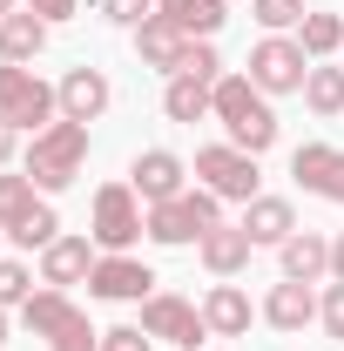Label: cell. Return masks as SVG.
Segmentation results:
<instances>
[{"mask_svg":"<svg viewBox=\"0 0 344 351\" xmlns=\"http://www.w3.org/2000/svg\"><path fill=\"white\" fill-rule=\"evenodd\" d=\"M142 331L162 338V345H175V351H203V338H210L203 304H189V298H175V291H149V298H142Z\"/></svg>","mask_w":344,"mask_h":351,"instance_id":"9","label":"cell"},{"mask_svg":"<svg viewBox=\"0 0 344 351\" xmlns=\"http://www.w3.org/2000/svg\"><path fill=\"white\" fill-rule=\"evenodd\" d=\"M101 263V250H95V237H54L41 250V284H54V291H68V284H88V270Z\"/></svg>","mask_w":344,"mask_h":351,"instance_id":"14","label":"cell"},{"mask_svg":"<svg viewBox=\"0 0 344 351\" xmlns=\"http://www.w3.org/2000/svg\"><path fill=\"white\" fill-rule=\"evenodd\" d=\"M331 277H338V284H344V230H338V237H331Z\"/></svg>","mask_w":344,"mask_h":351,"instance_id":"36","label":"cell"},{"mask_svg":"<svg viewBox=\"0 0 344 351\" xmlns=\"http://www.w3.org/2000/svg\"><path fill=\"white\" fill-rule=\"evenodd\" d=\"M175 75H196V82H223V54H216V41H189V54H182V68Z\"/></svg>","mask_w":344,"mask_h":351,"instance_id":"29","label":"cell"},{"mask_svg":"<svg viewBox=\"0 0 344 351\" xmlns=\"http://www.w3.org/2000/svg\"><path fill=\"white\" fill-rule=\"evenodd\" d=\"M250 14H257V27L263 34H284V27H304V0H250Z\"/></svg>","mask_w":344,"mask_h":351,"instance_id":"27","label":"cell"},{"mask_svg":"<svg viewBox=\"0 0 344 351\" xmlns=\"http://www.w3.org/2000/svg\"><path fill=\"white\" fill-rule=\"evenodd\" d=\"M34 210H41L34 176H0V230H7V237H14V230H27Z\"/></svg>","mask_w":344,"mask_h":351,"instance_id":"25","label":"cell"},{"mask_svg":"<svg viewBox=\"0 0 344 351\" xmlns=\"http://www.w3.org/2000/svg\"><path fill=\"white\" fill-rule=\"evenodd\" d=\"M54 237H61V217H54L47 203L34 210V217H27V230H14V243H21V250H47Z\"/></svg>","mask_w":344,"mask_h":351,"instance_id":"30","label":"cell"},{"mask_svg":"<svg viewBox=\"0 0 344 351\" xmlns=\"http://www.w3.org/2000/svg\"><path fill=\"white\" fill-rule=\"evenodd\" d=\"M263 317H270V331H304V324L317 317V291H310V284H297V277H284V284H270Z\"/></svg>","mask_w":344,"mask_h":351,"instance_id":"20","label":"cell"},{"mask_svg":"<svg viewBox=\"0 0 344 351\" xmlns=\"http://www.w3.org/2000/svg\"><path fill=\"white\" fill-rule=\"evenodd\" d=\"M54 95H61V122H101L108 101H115V88H108L101 68H68L54 82Z\"/></svg>","mask_w":344,"mask_h":351,"instance_id":"12","label":"cell"},{"mask_svg":"<svg viewBox=\"0 0 344 351\" xmlns=\"http://www.w3.org/2000/svg\"><path fill=\"white\" fill-rule=\"evenodd\" d=\"M0 115L14 122L21 135H41L47 122H61V95L34 75V68H14L0 61Z\"/></svg>","mask_w":344,"mask_h":351,"instance_id":"6","label":"cell"},{"mask_svg":"<svg viewBox=\"0 0 344 351\" xmlns=\"http://www.w3.org/2000/svg\"><path fill=\"white\" fill-rule=\"evenodd\" d=\"M304 108L310 115H344V68H331V61H310V75H304Z\"/></svg>","mask_w":344,"mask_h":351,"instance_id":"23","label":"cell"},{"mask_svg":"<svg viewBox=\"0 0 344 351\" xmlns=\"http://www.w3.org/2000/svg\"><path fill=\"white\" fill-rule=\"evenodd\" d=\"M156 291V270L129 250H101V263L88 270V298H101V304H142Z\"/></svg>","mask_w":344,"mask_h":351,"instance_id":"10","label":"cell"},{"mask_svg":"<svg viewBox=\"0 0 344 351\" xmlns=\"http://www.w3.org/2000/svg\"><path fill=\"white\" fill-rule=\"evenodd\" d=\"M101 351H149V331L142 324H115V331H101Z\"/></svg>","mask_w":344,"mask_h":351,"instance_id":"33","label":"cell"},{"mask_svg":"<svg viewBox=\"0 0 344 351\" xmlns=\"http://www.w3.org/2000/svg\"><path fill=\"white\" fill-rule=\"evenodd\" d=\"M14 7H21V0H0V21H7V14H14Z\"/></svg>","mask_w":344,"mask_h":351,"instance_id":"37","label":"cell"},{"mask_svg":"<svg viewBox=\"0 0 344 351\" xmlns=\"http://www.w3.org/2000/svg\"><path fill=\"white\" fill-rule=\"evenodd\" d=\"M304 75H310V54L297 34H263L250 47V82L263 95H304Z\"/></svg>","mask_w":344,"mask_h":351,"instance_id":"8","label":"cell"},{"mask_svg":"<svg viewBox=\"0 0 344 351\" xmlns=\"http://www.w3.org/2000/svg\"><path fill=\"white\" fill-rule=\"evenodd\" d=\"M317 324L344 345V284H338V277H331V284H324V298H317Z\"/></svg>","mask_w":344,"mask_h":351,"instance_id":"31","label":"cell"},{"mask_svg":"<svg viewBox=\"0 0 344 351\" xmlns=\"http://www.w3.org/2000/svg\"><path fill=\"white\" fill-rule=\"evenodd\" d=\"M95 250H135L149 237V203L135 196V182H101L95 189Z\"/></svg>","mask_w":344,"mask_h":351,"instance_id":"5","label":"cell"},{"mask_svg":"<svg viewBox=\"0 0 344 351\" xmlns=\"http://www.w3.org/2000/svg\"><path fill=\"white\" fill-rule=\"evenodd\" d=\"M41 47H47V21L34 7H14V14L0 21V61L27 68V61H41Z\"/></svg>","mask_w":344,"mask_h":351,"instance_id":"18","label":"cell"},{"mask_svg":"<svg viewBox=\"0 0 344 351\" xmlns=\"http://www.w3.org/2000/svg\"><path fill=\"white\" fill-rule=\"evenodd\" d=\"M250 317H257L250 298H243L230 277H216L210 298H203V324H210V338H243V331H250Z\"/></svg>","mask_w":344,"mask_h":351,"instance_id":"17","label":"cell"},{"mask_svg":"<svg viewBox=\"0 0 344 351\" xmlns=\"http://www.w3.org/2000/svg\"><path fill=\"white\" fill-rule=\"evenodd\" d=\"M297 41H304L310 61H324V54H338V47H344V21H338V14H304Z\"/></svg>","mask_w":344,"mask_h":351,"instance_id":"26","label":"cell"},{"mask_svg":"<svg viewBox=\"0 0 344 351\" xmlns=\"http://www.w3.org/2000/svg\"><path fill=\"white\" fill-rule=\"evenodd\" d=\"M277 250H284V277H297V284L331 277V237H317V230H297V237L277 243Z\"/></svg>","mask_w":344,"mask_h":351,"instance_id":"21","label":"cell"},{"mask_svg":"<svg viewBox=\"0 0 344 351\" xmlns=\"http://www.w3.org/2000/svg\"><path fill=\"white\" fill-rule=\"evenodd\" d=\"M210 115L230 129V142L236 149H250V156H263V149H277V115H270V95H263L250 75H223L210 95Z\"/></svg>","mask_w":344,"mask_h":351,"instance_id":"1","label":"cell"},{"mask_svg":"<svg viewBox=\"0 0 344 351\" xmlns=\"http://www.w3.org/2000/svg\"><path fill=\"white\" fill-rule=\"evenodd\" d=\"M210 82H196V75H169V95H162V115L169 122H203L210 115Z\"/></svg>","mask_w":344,"mask_h":351,"instance_id":"24","label":"cell"},{"mask_svg":"<svg viewBox=\"0 0 344 351\" xmlns=\"http://www.w3.org/2000/svg\"><path fill=\"white\" fill-rule=\"evenodd\" d=\"M95 7H101L115 27H142V21L156 14V0H95Z\"/></svg>","mask_w":344,"mask_h":351,"instance_id":"32","label":"cell"},{"mask_svg":"<svg viewBox=\"0 0 344 351\" xmlns=\"http://www.w3.org/2000/svg\"><path fill=\"white\" fill-rule=\"evenodd\" d=\"M0 237H7V230H0Z\"/></svg>","mask_w":344,"mask_h":351,"instance_id":"39","label":"cell"},{"mask_svg":"<svg viewBox=\"0 0 344 351\" xmlns=\"http://www.w3.org/2000/svg\"><path fill=\"white\" fill-rule=\"evenodd\" d=\"M243 237H250V243H291V237H297L291 196H250V203H243Z\"/></svg>","mask_w":344,"mask_h":351,"instance_id":"16","label":"cell"},{"mask_svg":"<svg viewBox=\"0 0 344 351\" xmlns=\"http://www.w3.org/2000/svg\"><path fill=\"white\" fill-rule=\"evenodd\" d=\"M0 345H7V311H0Z\"/></svg>","mask_w":344,"mask_h":351,"instance_id":"38","label":"cell"},{"mask_svg":"<svg viewBox=\"0 0 344 351\" xmlns=\"http://www.w3.org/2000/svg\"><path fill=\"white\" fill-rule=\"evenodd\" d=\"M34 14H41L47 27H61V21H75V0H27Z\"/></svg>","mask_w":344,"mask_h":351,"instance_id":"34","label":"cell"},{"mask_svg":"<svg viewBox=\"0 0 344 351\" xmlns=\"http://www.w3.org/2000/svg\"><path fill=\"white\" fill-rule=\"evenodd\" d=\"M135 54H142V68L175 75V68H182V54H189V34H182L175 21H162V14H149V21L135 27Z\"/></svg>","mask_w":344,"mask_h":351,"instance_id":"15","label":"cell"},{"mask_svg":"<svg viewBox=\"0 0 344 351\" xmlns=\"http://www.w3.org/2000/svg\"><path fill=\"white\" fill-rule=\"evenodd\" d=\"M88 162V122H47L34 142H27V176H34V189H68Z\"/></svg>","mask_w":344,"mask_h":351,"instance_id":"3","label":"cell"},{"mask_svg":"<svg viewBox=\"0 0 344 351\" xmlns=\"http://www.w3.org/2000/svg\"><path fill=\"white\" fill-rule=\"evenodd\" d=\"M291 176H297V189H310V196L344 203V149H331V142H304V149H291Z\"/></svg>","mask_w":344,"mask_h":351,"instance_id":"11","label":"cell"},{"mask_svg":"<svg viewBox=\"0 0 344 351\" xmlns=\"http://www.w3.org/2000/svg\"><path fill=\"white\" fill-rule=\"evenodd\" d=\"M129 182H135V196H142V203H169V196L189 189V162H182L175 149H142V156H135V169H129Z\"/></svg>","mask_w":344,"mask_h":351,"instance_id":"13","label":"cell"},{"mask_svg":"<svg viewBox=\"0 0 344 351\" xmlns=\"http://www.w3.org/2000/svg\"><path fill=\"white\" fill-rule=\"evenodd\" d=\"M216 223H223V196H210L203 182H196V189H182V196H169V203H149V237H156V243H169V250L203 243Z\"/></svg>","mask_w":344,"mask_h":351,"instance_id":"4","label":"cell"},{"mask_svg":"<svg viewBox=\"0 0 344 351\" xmlns=\"http://www.w3.org/2000/svg\"><path fill=\"white\" fill-rule=\"evenodd\" d=\"M156 14L175 21L189 41H216V27L230 21V7H223V0H156Z\"/></svg>","mask_w":344,"mask_h":351,"instance_id":"22","label":"cell"},{"mask_svg":"<svg viewBox=\"0 0 344 351\" xmlns=\"http://www.w3.org/2000/svg\"><path fill=\"white\" fill-rule=\"evenodd\" d=\"M27 298H34V270H27V263H7V257H0V311H21Z\"/></svg>","mask_w":344,"mask_h":351,"instance_id":"28","label":"cell"},{"mask_svg":"<svg viewBox=\"0 0 344 351\" xmlns=\"http://www.w3.org/2000/svg\"><path fill=\"white\" fill-rule=\"evenodd\" d=\"M21 324L34 331V338H47V351H101V331L88 324V311L68 298V291H34L27 304H21Z\"/></svg>","mask_w":344,"mask_h":351,"instance_id":"2","label":"cell"},{"mask_svg":"<svg viewBox=\"0 0 344 351\" xmlns=\"http://www.w3.org/2000/svg\"><path fill=\"white\" fill-rule=\"evenodd\" d=\"M196 182L210 189V196H223V203H250V196H263L257 182V156L250 149H236V142H210V149H196Z\"/></svg>","mask_w":344,"mask_h":351,"instance_id":"7","label":"cell"},{"mask_svg":"<svg viewBox=\"0 0 344 351\" xmlns=\"http://www.w3.org/2000/svg\"><path fill=\"white\" fill-rule=\"evenodd\" d=\"M14 156H21V129H14V122H7V115H0V169H7V162H14Z\"/></svg>","mask_w":344,"mask_h":351,"instance_id":"35","label":"cell"},{"mask_svg":"<svg viewBox=\"0 0 344 351\" xmlns=\"http://www.w3.org/2000/svg\"><path fill=\"white\" fill-rule=\"evenodd\" d=\"M250 250H257V243L243 237V223H216L210 237L196 243V257H203V270H210V277H236V270L250 263Z\"/></svg>","mask_w":344,"mask_h":351,"instance_id":"19","label":"cell"}]
</instances>
